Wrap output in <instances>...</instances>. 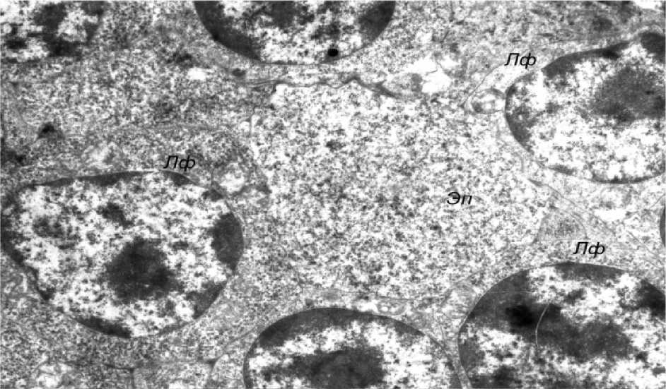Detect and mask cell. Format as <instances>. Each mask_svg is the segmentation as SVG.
<instances>
[{
    "label": "cell",
    "instance_id": "6da1fadb",
    "mask_svg": "<svg viewBox=\"0 0 666 389\" xmlns=\"http://www.w3.org/2000/svg\"><path fill=\"white\" fill-rule=\"evenodd\" d=\"M250 388H455L442 347L395 319L339 307L308 309L266 328L250 347Z\"/></svg>",
    "mask_w": 666,
    "mask_h": 389
}]
</instances>
